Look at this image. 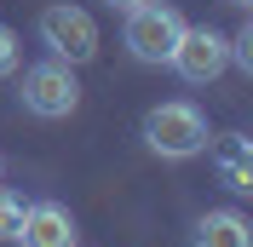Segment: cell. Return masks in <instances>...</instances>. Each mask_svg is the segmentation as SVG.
<instances>
[{"label": "cell", "mask_w": 253, "mask_h": 247, "mask_svg": "<svg viewBox=\"0 0 253 247\" xmlns=\"http://www.w3.org/2000/svg\"><path fill=\"white\" fill-rule=\"evenodd\" d=\"M144 144L156 155H167V161H190V155L207 150V121L202 109L184 104V98H173V104H156L150 115H144Z\"/></svg>", "instance_id": "obj_1"}, {"label": "cell", "mask_w": 253, "mask_h": 247, "mask_svg": "<svg viewBox=\"0 0 253 247\" xmlns=\"http://www.w3.org/2000/svg\"><path fill=\"white\" fill-rule=\"evenodd\" d=\"M17 98H23V109H29V115H41V121H63V115H75V104H81L75 63L46 58V63H35V69H23Z\"/></svg>", "instance_id": "obj_2"}, {"label": "cell", "mask_w": 253, "mask_h": 247, "mask_svg": "<svg viewBox=\"0 0 253 247\" xmlns=\"http://www.w3.org/2000/svg\"><path fill=\"white\" fill-rule=\"evenodd\" d=\"M178 35H184V17H178L173 6H161V0H144V6L126 12L121 41H126V52L138 63H167L173 46H178Z\"/></svg>", "instance_id": "obj_3"}, {"label": "cell", "mask_w": 253, "mask_h": 247, "mask_svg": "<svg viewBox=\"0 0 253 247\" xmlns=\"http://www.w3.org/2000/svg\"><path fill=\"white\" fill-rule=\"evenodd\" d=\"M41 41L52 46V58L63 63H92L98 58V23L86 6H69V0H58V6H46L41 12Z\"/></svg>", "instance_id": "obj_4"}, {"label": "cell", "mask_w": 253, "mask_h": 247, "mask_svg": "<svg viewBox=\"0 0 253 247\" xmlns=\"http://www.w3.org/2000/svg\"><path fill=\"white\" fill-rule=\"evenodd\" d=\"M167 63H173L190 86H207V81L224 75V63H230V41H224L219 29H207V23H202V29H190V23H184V35H178V46H173Z\"/></svg>", "instance_id": "obj_5"}, {"label": "cell", "mask_w": 253, "mask_h": 247, "mask_svg": "<svg viewBox=\"0 0 253 247\" xmlns=\"http://www.w3.org/2000/svg\"><path fill=\"white\" fill-rule=\"evenodd\" d=\"M17 242H23V247H81L75 213H69L63 201H29V207H23Z\"/></svg>", "instance_id": "obj_6"}, {"label": "cell", "mask_w": 253, "mask_h": 247, "mask_svg": "<svg viewBox=\"0 0 253 247\" xmlns=\"http://www.w3.org/2000/svg\"><path fill=\"white\" fill-rule=\"evenodd\" d=\"M196 247H253V224L236 207H219V213L196 218Z\"/></svg>", "instance_id": "obj_7"}, {"label": "cell", "mask_w": 253, "mask_h": 247, "mask_svg": "<svg viewBox=\"0 0 253 247\" xmlns=\"http://www.w3.org/2000/svg\"><path fill=\"white\" fill-rule=\"evenodd\" d=\"M23 207H29L23 196L0 190V242H17V230H23Z\"/></svg>", "instance_id": "obj_8"}, {"label": "cell", "mask_w": 253, "mask_h": 247, "mask_svg": "<svg viewBox=\"0 0 253 247\" xmlns=\"http://www.w3.org/2000/svg\"><path fill=\"white\" fill-rule=\"evenodd\" d=\"M219 172H224V190H236V196L253 190V161H219Z\"/></svg>", "instance_id": "obj_9"}, {"label": "cell", "mask_w": 253, "mask_h": 247, "mask_svg": "<svg viewBox=\"0 0 253 247\" xmlns=\"http://www.w3.org/2000/svg\"><path fill=\"white\" fill-rule=\"evenodd\" d=\"M17 58H23V46H17V35L0 23V75H12V69H17Z\"/></svg>", "instance_id": "obj_10"}, {"label": "cell", "mask_w": 253, "mask_h": 247, "mask_svg": "<svg viewBox=\"0 0 253 247\" xmlns=\"http://www.w3.org/2000/svg\"><path fill=\"white\" fill-rule=\"evenodd\" d=\"M230 58H236L242 69H253V29H242L236 41H230Z\"/></svg>", "instance_id": "obj_11"}, {"label": "cell", "mask_w": 253, "mask_h": 247, "mask_svg": "<svg viewBox=\"0 0 253 247\" xmlns=\"http://www.w3.org/2000/svg\"><path fill=\"white\" fill-rule=\"evenodd\" d=\"M104 6H115V12H132V6H144V0H104Z\"/></svg>", "instance_id": "obj_12"}, {"label": "cell", "mask_w": 253, "mask_h": 247, "mask_svg": "<svg viewBox=\"0 0 253 247\" xmlns=\"http://www.w3.org/2000/svg\"><path fill=\"white\" fill-rule=\"evenodd\" d=\"M230 6H253V0H230Z\"/></svg>", "instance_id": "obj_13"}]
</instances>
